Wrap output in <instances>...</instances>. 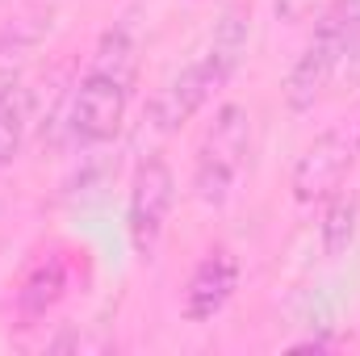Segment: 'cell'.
<instances>
[{
    "mask_svg": "<svg viewBox=\"0 0 360 356\" xmlns=\"http://www.w3.org/2000/svg\"><path fill=\"white\" fill-rule=\"evenodd\" d=\"M134 72H139V55H134V38L126 30H109L96 42L84 80L72 92L68 105V134L80 147H96L117 139L126 109H130V92H134Z\"/></svg>",
    "mask_w": 360,
    "mask_h": 356,
    "instance_id": "cell-1",
    "label": "cell"
},
{
    "mask_svg": "<svg viewBox=\"0 0 360 356\" xmlns=\"http://www.w3.org/2000/svg\"><path fill=\"white\" fill-rule=\"evenodd\" d=\"M243 46H248V13L243 8H226L222 21L214 25L210 46L155 92V101H151V126L160 134H172L184 122H193L205 109V101L235 76V68L243 59Z\"/></svg>",
    "mask_w": 360,
    "mask_h": 356,
    "instance_id": "cell-2",
    "label": "cell"
},
{
    "mask_svg": "<svg viewBox=\"0 0 360 356\" xmlns=\"http://www.w3.org/2000/svg\"><path fill=\"white\" fill-rule=\"evenodd\" d=\"M248 155H252V113L243 105H222L210 130L201 134L197 164H193V193L205 205L231 201L248 168Z\"/></svg>",
    "mask_w": 360,
    "mask_h": 356,
    "instance_id": "cell-3",
    "label": "cell"
},
{
    "mask_svg": "<svg viewBox=\"0 0 360 356\" xmlns=\"http://www.w3.org/2000/svg\"><path fill=\"white\" fill-rule=\"evenodd\" d=\"M360 17V0H335L323 21L314 25V38L306 42V51L297 55L289 80H285V96H289V109L306 113L323 101L327 84L340 76V59H344V46H348V30Z\"/></svg>",
    "mask_w": 360,
    "mask_h": 356,
    "instance_id": "cell-4",
    "label": "cell"
},
{
    "mask_svg": "<svg viewBox=\"0 0 360 356\" xmlns=\"http://www.w3.org/2000/svg\"><path fill=\"white\" fill-rule=\"evenodd\" d=\"M172 201H176V177H172L168 160H160V155L143 160L134 168L130 201H126V231H130V248L139 260L155 256L164 227H168V214H172Z\"/></svg>",
    "mask_w": 360,
    "mask_h": 356,
    "instance_id": "cell-5",
    "label": "cell"
},
{
    "mask_svg": "<svg viewBox=\"0 0 360 356\" xmlns=\"http://www.w3.org/2000/svg\"><path fill=\"white\" fill-rule=\"evenodd\" d=\"M352 160H356V139L348 130L335 126V130L319 134L293 168V197L297 201H327L344 184Z\"/></svg>",
    "mask_w": 360,
    "mask_h": 356,
    "instance_id": "cell-6",
    "label": "cell"
},
{
    "mask_svg": "<svg viewBox=\"0 0 360 356\" xmlns=\"http://www.w3.org/2000/svg\"><path fill=\"white\" fill-rule=\"evenodd\" d=\"M239 289V260L231 252H210L193 268L184 285V319L188 323H210L214 314L226 310V302Z\"/></svg>",
    "mask_w": 360,
    "mask_h": 356,
    "instance_id": "cell-7",
    "label": "cell"
},
{
    "mask_svg": "<svg viewBox=\"0 0 360 356\" xmlns=\"http://www.w3.org/2000/svg\"><path fill=\"white\" fill-rule=\"evenodd\" d=\"M46 34H51V17H46V13H30V17L13 21V25L0 34V89H8V84L21 80L25 63H30L34 51L46 42Z\"/></svg>",
    "mask_w": 360,
    "mask_h": 356,
    "instance_id": "cell-8",
    "label": "cell"
},
{
    "mask_svg": "<svg viewBox=\"0 0 360 356\" xmlns=\"http://www.w3.org/2000/svg\"><path fill=\"white\" fill-rule=\"evenodd\" d=\"M356 222H360V197L340 184L327 197V210H323V256L327 260L348 256V248L356 239Z\"/></svg>",
    "mask_w": 360,
    "mask_h": 356,
    "instance_id": "cell-9",
    "label": "cell"
},
{
    "mask_svg": "<svg viewBox=\"0 0 360 356\" xmlns=\"http://www.w3.org/2000/svg\"><path fill=\"white\" fill-rule=\"evenodd\" d=\"M68 289V272L63 260H42L25 281H21V293H17V310L21 319H42Z\"/></svg>",
    "mask_w": 360,
    "mask_h": 356,
    "instance_id": "cell-10",
    "label": "cell"
},
{
    "mask_svg": "<svg viewBox=\"0 0 360 356\" xmlns=\"http://www.w3.org/2000/svg\"><path fill=\"white\" fill-rule=\"evenodd\" d=\"M25 130H30V92L21 84H8L0 89V172L17 160Z\"/></svg>",
    "mask_w": 360,
    "mask_h": 356,
    "instance_id": "cell-11",
    "label": "cell"
},
{
    "mask_svg": "<svg viewBox=\"0 0 360 356\" xmlns=\"http://www.w3.org/2000/svg\"><path fill=\"white\" fill-rule=\"evenodd\" d=\"M335 80H344L348 89L360 84V17L352 21V30H348V46H344V59H340V76Z\"/></svg>",
    "mask_w": 360,
    "mask_h": 356,
    "instance_id": "cell-12",
    "label": "cell"
}]
</instances>
